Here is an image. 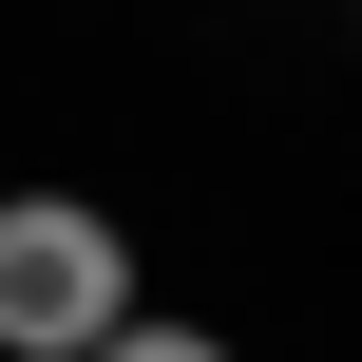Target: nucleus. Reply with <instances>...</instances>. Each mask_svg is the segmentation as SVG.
Wrapping results in <instances>:
<instances>
[{"instance_id": "2", "label": "nucleus", "mask_w": 362, "mask_h": 362, "mask_svg": "<svg viewBox=\"0 0 362 362\" xmlns=\"http://www.w3.org/2000/svg\"><path fill=\"white\" fill-rule=\"evenodd\" d=\"M95 362H248V344H210V325H153V305H134V325H115Z\"/></svg>"}, {"instance_id": "1", "label": "nucleus", "mask_w": 362, "mask_h": 362, "mask_svg": "<svg viewBox=\"0 0 362 362\" xmlns=\"http://www.w3.org/2000/svg\"><path fill=\"white\" fill-rule=\"evenodd\" d=\"M134 305H153V267L95 191H0V362H95Z\"/></svg>"}]
</instances>
